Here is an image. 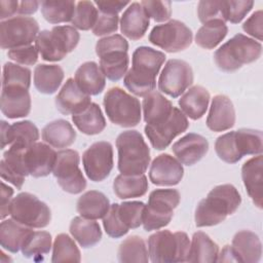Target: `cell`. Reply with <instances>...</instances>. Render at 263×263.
I'll return each mask as SVG.
<instances>
[{"label":"cell","instance_id":"47","mask_svg":"<svg viewBox=\"0 0 263 263\" xmlns=\"http://www.w3.org/2000/svg\"><path fill=\"white\" fill-rule=\"evenodd\" d=\"M99 14V9L91 1H79L76 3L75 12L71 24L75 29L87 31L92 29Z\"/></svg>","mask_w":263,"mask_h":263},{"label":"cell","instance_id":"41","mask_svg":"<svg viewBox=\"0 0 263 263\" xmlns=\"http://www.w3.org/2000/svg\"><path fill=\"white\" fill-rule=\"evenodd\" d=\"M228 33V27L222 20L204 23L195 35V43L204 49H213L220 44Z\"/></svg>","mask_w":263,"mask_h":263},{"label":"cell","instance_id":"25","mask_svg":"<svg viewBox=\"0 0 263 263\" xmlns=\"http://www.w3.org/2000/svg\"><path fill=\"white\" fill-rule=\"evenodd\" d=\"M1 111L10 119L22 118L31 111V96L29 89L23 87H2Z\"/></svg>","mask_w":263,"mask_h":263},{"label":"cell","instance_id":"27","mask_svg":"<svg viewBox=\"0 0 263 263\" xmlns=\"http://www.w3.org/2000/svg\"><path fill=\"white\" fill-rule=\"evenodd\" d=\"M241 178L246 190L254 204L262 209V181H263V156L259 154L247 160L241 166Z\"/></svg>","mask_w":263,"mask_h":263},{"label":"cell","instance_id":"48","mask_svg":"<svg viewBox=\"0 0 263 263\" xmlns=\"http://www.w3.org/2000/svg\"><path fill=\"white\" fill-rule=\"evenodd\" d=\"M254 1L252 0H229L222 1L223 21L231 24L240 23L252 10Z\"/></svg>","mask_w":263,"mask_h":263},{"label":"cell","instance_id":"2","mask_svg":"<svg viewBox=\"0 0 263 263\" xmlns=\"http://www.w3.org/2000/svg\"><path fill=\"white\" fill-rule=\"evenodd\" d=\"M241 203L238 190L231 184L214 187L196 206L194 220L197 227L215 226L236 212Z\"/></svg>","mask_w":263,"mask_h":263},{"label":"cell","instance_id":"37","mask_svg":"<svg viewBox=\"0 0 263 263\" xmlns=\"http://www.w3.org/2000/svg\"><path fill=\"white\" fill-rule=\"evenodd\" d=\"M218 254V245L206 233L202 231L193 233L187 262H217Z\"/></svg>","mask_w":263,"mask_h":263},{"label":"cell","instance_id":"22","mask_svg":"<svg viewBox=\"0 0 263 263\" xmlns=\"http://www.w3.org/2000/svg\"><path fill=\"white\" fill-rule=\"evenodd\" d=\"M39 140V130L30 120H22L9 125L1 121V149L6 146H29Z\"/></svg>","mask_w":263,"mask_h":263},{"label":"cell","instance_id":"28","mask_svg":"<svg viewBox=\"0 0 263 263\" xmlns=\"http://www.w3.org/2000/svg\"><path fill=\"white\" fill-rule=\"evenodd\" d=\"M230 247L237 262L257 263L261 259V240L259 236L251 230H240L236 232Z\"/></svg>","mask_w":263,"mask_h":263},{"label":"cell","instance_id":"50","mask_svg":"<svg viewBox=\"0 0 263 263\" xmlns=\"http://www.w3.org/2000/svg\"><path fill=\"white\" fill-rule=\"evenodd\" d=\"M197 16L204 24L214 20H222V1L201 0L197 4Z\"/></svg>","mask_w":263,"mask_h":263},{"label":"cell","instance_id":"15","mask_svg":"<svg viewBox=\"0 0 263 263\" xmlns=\"http://www.w3.org/2000/svg\"><path fill=\"white\" fill-rule=\"evenodd\" d=\"M192 83L193 70L191 66L178 59L168 60L158 78L159 90L173 99L183 95Z\"/></svg>","mask_w":263,"mask_h":263},{"label":"cell","instance_id":"52","mask_svg":"<svg viewBox=\"0 0 263 263\" xmlns=\"http://www.w3.org/2000/svg\"><path fill=\"white\" fill-rule=\"evenodd\" d=\"M7 55L10 60L14 61L16 64L24 66H33L38 61L39 52L34 45H26L22 47H16L9 49Z\"/></svg>","mask_w":263,"mask_h":263},{"label":"cell","instance_id":"33","mask_svg":"<svg viewBox=\"0 0 263 263\" xmlns=\"http://www.w3.org/2000/svg\"><path fill=\"white\" fill-rule=\"evenodd\" d=\"M110 201L100 191L89 190L83 193L77 200L76 210L78 214L86 219H103L110 209Z\"/></svg>","mask_w":263,"mask_h":263},{"label":"cell","instance_id":"18","mask_svg":"<svg viewBox=\"0 0 263 263\" xmlns=\"http://www.w3.org/2000/svg\"><path fill=\"white\" fill-rule=\"evenodd\" d=\"M22 157L28 174L34 178H42L52 173L57 152L48 144L36 142L23 147Z\"/></svg>","mask_w":263,"mask_h":263},{"label":"cell","instance_id":"26","mask_svg":"<svg viewBox=\"0 0 263 263\" xmlns=\"http://www.w3.org/2000/svg\"><path fill=\"white\" fill-rule=\"evenodd\" d=\"M23 147L18 145L9 146L3 153V158L0 161L1 178L17 189L22 188L25 178L29 175L22 157Z\"/></svg>","mask_w":263,"mask_h":263},{"label":"cell","instance_id":"53","mask_svg":"<svg viewBox=\"0 0 263 263\" xmlns=\"http://www.w3.org/2000/svg\"><path fill=\"white\" fill-rule=\"evenodd\" d=\"M128 50L127 40L119 34H114L101 38L96 44V53L98 57L112 50Z\"/></svg>","mask_w":263,"mask_h":263},{"label":"cell","instance_id":"54","mask_svg":"<svg viewBox=\"0 0 263 263\" xmlns=\"http://www.w3.org/2000/svg\"><path fill=\"white\" fill-rule=\"evenodd\" d=\"M242 30L257 39L259 42L263 39V11L261 9L252 13V15L247 18L242 24Z\"/></svg>","mask_w":263,"mask_h":263},{"label":"cell","instance_id":"42","mask_svg":"<svg viewBox=\"0 0 263 263\" xmlns=\"http://www.w3.org/2000/svg\"><path fill=\"white\" fill-rule=\"evenodd\" d=\"M41 13L44 20L50 24L71 22L75 12V1H51L40 2Z\"/></svg>","mask_w":263,"mask_h":263},{"label":"cell","instance_id":"7","mask_svg":"<svg viewBox=\"0 0 263 263\" xmlns=\"http://www.w3.org/2000/svg\"><path fill=\"white\" fill-rule=\"evenodd\" d=\"M79 40L80 35L73 26H54L50 31L39 32L35 46L42 60L59 62L76 48Z\"/></svg>","mask_w":263,"mask_h":263},{"label":"cell","instance_id":"35","mask_svg":"<svg viewBox=\"0 0 263 263\" xmlns=\"http://www.w3.org/2000/svg\"><path fill=\"white\" fill-rule=\"evenodd\" d=\"M33 228L28 227L15 220H3L0 224V243L3 250L10 253H17L27 236Z\"/></svg>","mask_w":263,"mask_h":263},{"label":"cell","instance_id":"5","mask_svg":"<svg viewBox=\"0 0 263 263\" xmlns=\"http://www.w3.org/2000/svg\"><path fill=\"white\" fill-rule=\"evenodd\" d=\"M261 53V42L238 33L215 51L214 61L220 70L234 72L243 65L257 61Z\"/></svg>","mask_w":263,"mask_h":263},{"label":"cell","instance_id":"40","mask_svg":"<svg viewBox=\"0 0 263 263\" xmlns=\"http://www.w3.org/2000/svg\"><path fill=\"white\" fill-rule=\"evenodd\" d=\"M100 58V68L111 81H118L125 76L128 70L129 57L126 50H112L103 53Z\"/></svg>","mask_w":263,"mask_h":263},{"label":"cell","instance_id":"1","mask_svg":"<svg viewBox=\"0 0 263 263\" xmlns=\"http://www.w3.org/2000/svg\"><path fill=\"white\" fill-rule=\"evenodd\" d=\"M165 53L148 46L136 48L132 68L123 78L124 86L137 97H145L156 87V75L165 61Z\"/></svg>","mask_w":263,"mask_h":263},{"label":"cell","instance_id":"58","mask_svg":"<svg viewBox=\"0 0 263 263\" xmlns=\"http://www.w3.org/2000/svg\"><path fill=\"white\" fill-rule=\"evenodd\" d=\"M40 2L39 1H21L18 5V14H22L23 16L30 15L35 13L39 8Z\"/></svg>","mask_w":263,"mask_h":263},{"label":"cell","instance_id":"24","mask_svg":"<svg viewBox=\"0 0 263 263\" xmlns=\"http://www.w3.org/2000/svg\"><path fill=\"white\" fill-rule=\"evenodd\" d=\"M149 25L150 18L139 2L130 3L120 18V31L122 35L133 41L142 39Z\"/></svg>","mask_w":263,"mask_h":263},{"label":"cell","instance_id":"4","mask_svg":"<svg viewBox=\"0 0 263 263\" xmlns=\"http://www.w3.org/2000/svg\"><path fill=\"white\" fill-rule=\"evenodd\" d=\"M118 171L122 175L137 176L146 173L150 164V149L140 132H122L116 139Z\"/></svg>","mask_w":263,"mask_h":263},{"label":"cell","instance_id":"31","mask_svg":"<svg viewBox=\"0 0 263 263\" xmlns=\"http://www.w3.org/2000/svg\"><path fill=\"white\" fill-rule=\"evenodd\" d=\"M44 143L58 149L71 146L76 139V132L72 124L65 119H57L47 123L41 132Z\"/></svg>","mask_w":263,"mask_h":263},{"label":"cell","instance_id":"21","mask_svg":"<svg viewBox=\"0 0 263 263\" xmlns=\"http://www.w3.org/2000/svg\"><path fill=\"white\" fill-rule=\"evenodd\" d=\"M172 150L182 164L193 165L208 153L209 142L201 135L189 133L175 142Z\"/></svg>","mask_w":263,"mask_h":263},{"label":"cell","instance_id":"14","mask_svg":"<svg viewBox=\"0 0 263 263\" xmlns=\"http://www.w3.org/2000/svg\"><path fill=\"white\" fill-rule=\"evenodd\" d=\"M150 43L166 52H179L188 48L193 39L192 31L182 22L171 20L156 25L148 37Z\"/></svg>","mask_w":263,"mask_h":263},{"label":"cell","instance_id":"38","mask_svg":"<svg viewBox=\"0 0 263 263\" xmlns=\"http://www.w3.org/2000/svg\"><path fill=\"white\" fill-rule=\"evenodd\" d=\"M72 121L82 134L88 136L102 133L107 124L100 106L96 103H91L80 113L72 115Z\"/></svg>","mask_w":263,"mask_h":263},{"label":"cell","instance_id":"57","mask_svg":"<svg viewBox=\"0 0 263 263\" xmlns=\"http://www.w3.org/2000/svg\"><path fill=\"white\" fill-rule=\"evenodd\" d=\"M20 2L16 0H1L0 1V20L5 21L13 17L18 11Z\"/></svg>","mask_w":263,"mask_h":263},{"label":"cell","instance_id":"12","mask_svg":"<svg viewBox=\"0 0 263 263\" xmlns=\"http://www.w3.org/2000/svg\"><path fill=\"white\" fill-rule=\"evenodd\" d=\"M52 174L60 187L70 193L79 194L86 188V180L79 168V153L73 149L57 152Z\"/></svg>","mask_w":263,"mask_h":263},{"label":"cell","instance_id":"23","mask_svg":"<svg viewBox=\"0 0 263 263\" xmlns=\"http://www.w3.org/2000/svg\"><path fill=\"white\" fill-rule=\"evenodd\" d=\"M235 124V110L231 100L225 95H217L206 117V126L216 133L230 129Z\"/></svg>","mask_w":263,"mask_h":263},{"label":"cell","instance_id":"46","mask_svg":"<svg viewBox=\"0 0 263 263\" xmlns=\"http://www.w3.org/2000/svg\"><path fill=\"white\" fill-rule=\"evenodd\" d=\"M30 85V69L10 62L4 64L2 74V87H23L29 89Z\"/></svg>","mask_w":263,"mask_h":263},{"label":"cell","instance_id":"6","mask_svg":"<svg viewBox=\"0 0 263 263\" xmlns=\"http://www.w3.org/2000/svg\"><path fill=\"white\" fill-rule=\"evenodd\" d=\"M190 240L183 231L160 230L148 238L149 259L153 263L187 262Z\"/></svg>","mask_w":263,"mask_h":263},{"label":"cell","instance_id":"43","mask_svg":"<svg viewBox=\"0 0 263 263\" xmlns=\"http://www.w3.org/2000/svg\"><path fill=\"white\" fill-rule=\"evenodd\" d=\"M118 260L120 262H148L150 259L145 240L138 235L125 238L119 246Z\"/></svg>","mask_w":263,"mask_h":263},{"label":"cell","instance_id":"10","mask_svg":"<svg viewBox=\"0 0 263 263\" xmlns=\"http://www.w3.org/2000/svg\"><path fill=\"white\" fill-rule=\"evenodd\" d=\"M145 203L142 201H123L113 203L103 218L106 233L112 238H120L129 229H136L143 223Z\"/></svg>","mask_w":263,"mask_h":263},{"label":"cell","instance_id":"16","mask_svg":"<svg viewBox=\"0 0 263 263\" xmlns=\"http://www.w3.org/2000/svg\"><path fill=\"white\" fill-rule=\"evenodd\" d=\"M189 127V121L185 114L177 107H174L171 115L157 124H146L145 134L156 150H163L171 145L173 140L186 132Z\"/></svg>","mask_w":263,"mask_h":263},{"label":"cell","instance_id":"19","mask_svg":"<svg viewBox=\"0 0 263 263\" xmlns=\"http://www.w3.org/2000/svg\"><path fill=\"white\" fill-rule=\"evenodd\" d=\"M183 176L184 168L182 163L167 153L156 156L149 170V179L156 186L178 185Z\"/></svg>","mask_w":263,"mask_h":263},{"label":"cell","instance_id":"51","mask_svg":"<svg viewBox=\"0 0 263 263\" xmlns=\"http://www.w3.org/2000/svg\"><path fill=\"white\" fill-rule=\"evenodd\" d=\"M119 16L118 14L104 13L99 11L97 21L91 31L96 36H105L115 33L118 30Z\"/></svg>","mask_w":263,"mask_h":263},{"label":"cell","instance_id":"9","mask_svg":"<svg viewBox=\"0 0 263 263\" xmlns=\"http://www.w3.org/2000/svg\"><path fill=\"white\" fill-rule=\"evenodd\" d=\"M181 200L180 192L176 189H155L149 194L148 203L143 215V227L146 231L159 230L173 219L174 210Z\"/></svg>","mask_w":263,"mask_h":263},{"label":"cell","instance_id":"30","mask_svg":"<svg viewBox=\"0 0 263 263\" xmlns=\"http://www.w3.org/2000/svg\"><path fill=\"white\" fill-rule=\"evenodd\" d=\"M210 100V92L206 88L201 85H194L179 100L180 110L192 120L200 119L206 112Z\"/></svg>","mask_w":263,"mask_h":263},{"label":"cell","instance_id":"45","mask_svg":"<svg viewBox=\"0 0 263 263\" xmlns=\"http://www.w3.org/2000/svg\"><path fill=\"white\" fill-rule=\"evenodd\" d=\"M51 234L47 231H34L27 236L21 251L26 258H35L46 255L51 249Z\"/></svg>","mask_w":263,"mask_h":263},{"label":"cell","instance_id":"8","mask_svg":"<svg viewBox=\"0 0 263 263\" xmlns=\"http://www.w3.org/2000/svg\"><path fill=\"white\" fill-rule=\"evenodd\" d=\"M103 104L109 120L116 125L133 127L141 121L142 106L140 101L118 86L107 90Z\"/></svg>","mask_w":263,"mask_h":263},{"label":"cell","instance_id":"44","mask_svg":"<svg viewBox=\"0 0 263 263\" xmlns=\"http://www.w3.org/2000/svg\"><path fill=\"white\" fill-rule=\"evenodd\" d=\"M80 251L72 237L66 233H60L55 236L52 246L51 262H80Z\"/></svg>","mask_w":263,"mask_h":263},{"label":"cell","instance_id":"39","mask_svg":"<svg viewBox=\"0 0 263 263\" xmlns=\"http://www.w3.org/2000/svg\"><path fill=\"white\" fill-rule=\"evenodd\" d=\"M148 190L147 177L143 175L128 176L118 175L113 182V191L120 199H128L141 197L146 194Z\"/></svg>","mask_w":263,"mask_h":263},{"label":"cell","instance_id":"29","mask_svg":"<svg viewBox=\"0 0 263 263\" xmlns=\"http://www.w3.org/2000/svg\"><path fill=\"white\" fill-rule=\"evenodd\" d=\"M78 87L88 96L101 93L106 86V77L100 66L93 62H85L79 66L74 75Z\"/></svg>","mask_w":263,"mask_h":263},{"label":"cell","instance_id":"49","mask_svg":"<svg viewBox=\"0 0 263 263\" xmlns=\"http://www.w3.org/2000/svg\"><path fill=\"white\" fill-rule=\"evenodd\" d=\"M143 9L149 18H153L157 23L166 22L172 15V2L159 0H144L141 2Z\"/></svg>","mask_w":263,"mask_h":263},{"label":"cell","instance_id":"32","mask_svg":"<svg viewBox=\"0 0 263 263\" xmlns=\"http://www.w3.org/2000/svg\"><path fill=\"white\" fill-rule=\"evenodd\" d=\"M142 109L146 124L153 125L165 120L171 115L174 106L162 93L153 90L144 97Z\"/></svg>","mask_w":263,"mask_h":263},{"label":"cell","instance_id":"56","mask_svg":"<svg viewBox=\"0 0 263 263\" xmlns=\"http://www.w3.org/2000/svg\"><path fill=\"white\" fill-rule=\"evenodd\" d=\"M13 189L6 185L4 182H1V201H0V217L3 220L6 216L9 215V206L12 200Z\"/></svg>","mask_w":263,"mask_h":263},{"label":"cell","instance_id":"34","mask_svg":"<svg viewBox=\"0 0 263 263\" xmlns=\"http://www.w3.org/2000/svg\"><path fill=\"white\" fill-rule=\"evenodd\" d=\"M69 231L79 246L84 249L96 246L101 240L103 235L98 222L81 216L72 219L69 226Z\"/></svg>","mask_w":263,"mask_h":263},{"label":"cell","instance_id":"11","mask_svg":"<svg viewBox=\"0 0 263 263\" xmlns=\"http://www.w3.org/2000/svg\"><path fill=\"white\" fill-rule=\"evenodd\" d=\"M9 215L13 220L31 228H44L51 221L49 206L29 192H21L12 198Z\"/></svg>","mask_w":263,"mask_h":263},{"label":"cell","instance_id":"13","mask_svg":"<svg viewBox=\"0 0 263 263\" xmlns=\"http://www.w3.org/2000/svg\"><path fill=\"white\" fill-rule=\"evenodd\" d=\"M39 34V25L31 16H13L0 23V45L12 49L31 45Z\"/></svg>","mask_w":263,"mask_h":263},{"label":"cell","instance_id":"17","mask_svg":"<svg viewBox=\"0 0 263 263\" xmlns=\"http://www.w3.org/2000/svg\"><path fill=\"white\" fill-rule=\"evenodd\" d=\"M82 164L90 181H104L110 175L114 164L111 143L100 141L91 144L82 154Z\"/></svg>","mask_w":263,"mask_h":263},{"label":"cell","instance_id":"20","mask_svg":"<svg viewBox=\"0 0 263 263\" xmlns=\"http://www.w3.org/2000/svg\"><path fill=\"white\" fill-rule=\"evenodd\" d=\"M57 109L64 115H75L91 104L90 96L83 92L74 78H68L55 97Z\"/></svg>","mask_w":263,"mask_h":263},{"label":"cell","instance_id":"3","mask_svg":"<svg viewBox=\"0 0 263 263\" xmlns=\"http://www.w3.org/2000/svg\"><path fill=\"white\" fill-rule=\"evenodd\" d=\"M215 151L227 163H236L245 155H259L263 151V135L260 129L239 128L218 137Z\"/></svg>","mask_w":263,"mask_h":263},{"label":"cell","instance_id":"36","mask_svg":"<svg viewBox=\"0 0 263 263\" xmlns=\"http://www.w3.org/2000/svg\"><path fill=\"white\" fill-rule=\"evenodd\" d=\"M33 79L39 92L52 95L59 89L64 80V70L55 64H39L34 69Z\"/></svg>","mask_w":263,"mask_h":263},{"label":"cell","instance_id":"55","mask_svg":"<svg viewBox=\"0 0 263 263\" xmlns=\"http://www.w3.org/2000/svg\"><path fill=\"white\" fill-rule=\"evenodd\" d=\"M95 5L99 11L104 13L118 14L125 6L129 5L128 1H119V0H107V1H95Z\"/></svg>","mask_w":263,"mask_h":263},{"label":"cell","instance_id":"59","mask_svg":"<svg viewBox=\"0 0 263 263\" xmlns=\"http://www.w3.org/2000/svg\"><path fill=\"white\" fill-rule=\"evenodd\" d=\"M218 262H237L236 258L234 256V253L230 246H225L222 251L218 254L217 258Z\"/></svg>","mask_w":263,"mask_h":263}]
</instances>
